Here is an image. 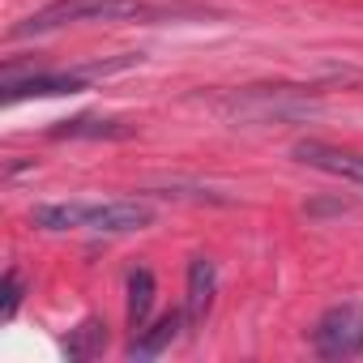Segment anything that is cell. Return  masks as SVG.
<instances>
[{"mask_svg": "<svg viewBox=\"0 0 363 363\" xmlns=\"http://www.w3.org/2000/svg\"><path fill=\"white\" fill-rule=\"evenodd\" d=\"M30 223L39 231H103V235H128L145 231L154 223V210L141 201H48L30 210Z\"/></svg>", "mask_w": 363, "mask_h": 363, "instance_id": "1", "label": "cell"}, {"mask_svg": "<svg viewBox=\"0 0 363 363\" xmlns=\"http://www.w3.org/2000/svg\"><path fill=\"white\" fill-rule=\"evenodd\" d=\"M154 9L145 0H52V5L35 9L30 18H22L9 39H30V35H52L65 26H82V22H141Z\"/></svg>", "mask_w": 363, "mask_h": 363, "instance_id": "2", "label": "cell"}, {"mask_svg": "<svg viewBox=\"0 0 363 363\" xmlns=\"http://www.w3.org/2000/svg\"><path fill=\"white\" fill-rule=\"evenodd\" d=\"M214 111H223L227 120H299L308 116V99L291 86H248V90H231L214 103Z\"/></svg>", "mask_w": 363, "mask_h": 363, "instance_id": "3", "label": "cell"}, {"mask_svg": "<svg viewBox=\"0 0 363 363\" xmlns=\"http://www.w3.org/2000/svg\"><path fill=\"white\" fill-rule=\"evenodd\" d=\"M312 346L320 359H354L363 354V303H333L320 312L312 329Z\"/></svg>", "mask_w": 363, "mask_h": 363, "instance_id": "4", "label": "cell"}, {"mask_svg": "<svg viewBox=\"0 0 363 363\" xmlns=\"http://www.w3.org/2000/svg\"><path fill=\"white\" fill-rule=\"evenodd\" d=\"M99 77V69L94 65H82V69H69V73H26V77H18V73H5V103H22V99H60V94H82L90 82Z\"/></svg>", "mask_w": 363, "mask_h": 363, "instance_id": "5", "label": "cell"}, {"mask_svg": "<svg viewBox=\"0 0 363 363\" xmlns=\"http://www.w3.org/2000/svg\"><path fill=\"white\" fill-rule=\"evenodd\" d=\"M291 154H295V162H303L312 171L337 175V179H346V184H359L363 189V154L359 150H342V145H329V141L308 137V141H295Z\"/></svg>", "mask_w": 363, "mask_h": 363, "instance_id": "6", "label": "cell"}, {"mask_svg": "<svg viewBox=\"0 0 363 363\" xmlns=\"http://www.w3.org/2000/svg\"><path fill=\"white\" fill-rule=\"evenodd\" d=\"M214 295H218V265L210 257H193L189 261V295H184V320L189 325H201L214 308Z\"/></svg>", "mask_w": 363, "mask_h": 363, "instance_id": "7", "label": "cell"}, {"mask_svg": "<svg viewBox=\"0 0 363 363\" xmlns=\"http://www.w3.org/2000/svg\"><path fill=\"white\" fill-rule=\"evenodd\" d=\"M189 320H184V312H167V316H158L154 325H145V329H137L133 333V342H128V359H158L171 342H175V333L184 329Z\"/></svg>", "mask_w": 363, "mask_h": 363, "instance_id": "8", "label": "cell"}, {"mask_svg": "<svg viewBox=\"0 0 363 363\" xmlns=\"http://www.w3.org/2000/svg\"><path fill=\"white\" fill-rule=\"evenodd\" d=\"M48 137H56V141H77V137H86V141H120V137H133V124H124V120H99V116H77V120H60L56 128H48Z\"/></svg>", "mask_w": 363, "mask_h": 363, "instance_id": "9", "label": "cell"}, {"mask_svg": "<svg viewBox=\"0 0 363 363\" xmlns=\"http://www.w3.org/2000/svg\"><path fill=\"white\" fill-rule=\"evenodd\" d=\"M103 346H107V325H103L99 316H86V320H82L77 329H69V337H65V354L77 359V363L103 354Z\"/></svg>", "mask_w": 363, "mask_h": 363, "instance_id": "10", "label": "cell"}, {"mask_svg": "<svg viewBox=\"0 0 363 363\" xmlns=\"http://www.w3.org/2000/svg\"><path fill=\"white\" fill-rule=\"evenodd\" d=\"M154 274L150 269H133L128 274V329H145L150 325V308H154Z\"/></svg>", "mask_w": 363, "mask_h": 363, "instance_id": "11", "label": "cell"}, {"mask_svg": "<svg viewBox=\"0 0 363 363\" xmlns=\"http://www.w3.org/2000/svg\"><path fill=\"white\" fill-rule=\"evenodd\" d=\"M22 295H26V278L18 269H5V278H0V320H13L18 316Z\"/></svg>", "mask_w": 363, "mask_h": 363, "instance_id": "12", "label": "cell"}]
</instances>
